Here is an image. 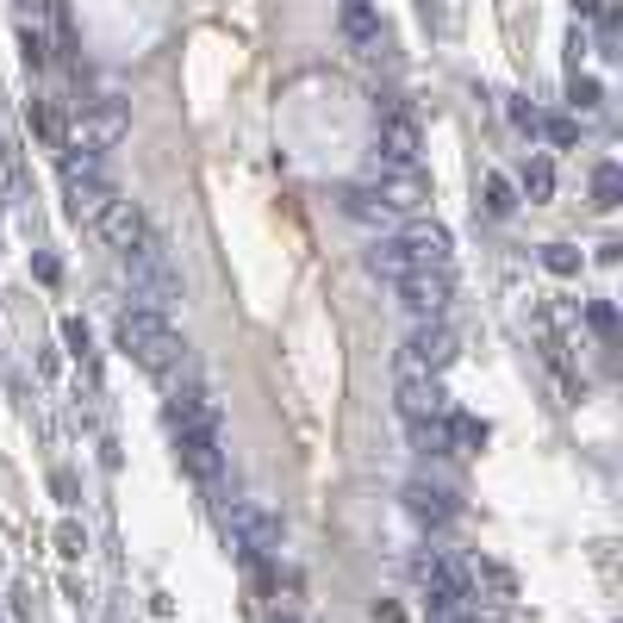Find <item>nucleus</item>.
Returning a JSON list of instances; mask_svg holds the SVG:
<instances>
[{
	"label": "nucleus",
	"instance_id": "aec40b11",
	"mask_svg": "<svg viewBox=\"0 0 623 623\" xmlns=\"http://www.w3.org/2000/svg\"><path fill=\"white\" fill-rule=\"evenodd\" d=\"M524 194L530 200L555 194V163H549V156H530V163H524Z\"/></svg>",
	"mask_w": 623,
	"mask_h": 623
},
{
	"label": "nucleus",
	"instance_id": "39448f33",
	"mask_svg": "<svg viewBox=\"0 0 623 623\" xmlns=\"http://www.w3.org/2000/svg\"><path fill=\"white\" fill-rule=\"evenodd\" d=\"M125 131H131V107H125V100H94V107H87V119L69 131V151L100 156V151H112Z\"/></svg>",
	"mask_w": 623,
	"mask_h": 623
},
{
	"label": "nucleus",
	"instance_id": "bb28decb",
	"mask_svg": "<svg viewBox=\"0 0 623 623\" xmlns=\"http://www.w3.org/2000/svg\"><path fill=\"white\" fill-rule=\"evenodd\" d=\"M542 137L549 144H580V125L574 119H542Z\"/></svg>",
	"mask_w": 623,
	"mask_h": 623
},
{
	"label": "nucleus",
	"instance_id": "f3484780",
	"mask_svg": "<svg viewBox=\"0 0 623 623\" xmlns=\"http://www.w3.org/2000/svg\"><path fill=\"white\" fill-rule=\"evenodd\" d=\"M480 206H487L493 218H512L517 213V188L499 169H487V175H480Z\"/></svg>",
	"mask_w": 623,
	"mask_h": 623
},
{
	"label": "nucleus",
	"instance_id": "cd10ccee",
	"mask_svg": "<svg viewBox=\"0 0 623 623\" xmlns=\"http://www.w3.org/2000/svg\"><path fill=\"white\" fill-rule=\"evenodd\" d=\"M512 125H517V131H530V137H537V131H542V112H537V107H524V100H517V107H512Z\"/></svg>",
	"mask_w": 623,
	"mask_h": 623
},
{
	"label": "nucleus",
	"instance_id": "4be33fe9",
	"mask_svg": "<svg viewBox=\"0 0 623 623\" xmlns=\"http://www.w3.org/2000/svg\"><path fill=\"white\" fill-rule=\"evenodd\" d=\"M618 194H623V175L611 169V163H604V169L592 175V200H599L604 213H611V206H618Z\"/></svg>",
	"mask_w": 623,
	"mask_h": 623
},
{
	"label": "nucleus",
	"instance_id": "c85d7f7f",
	"mask_svg": "<svg viewBox=\"0 0 623 623\" xmlns=\"http://www.w3.org/2000/svg\"><path fill=\"white\" fill-rule=\"evenodd\" d=\"M63 344L75 349V356H87V324L82 319H63Z\"/></svg>",
	"mask_w": 623,
	"mask_h": 623
},
{
	"label": "nucleus",
	"instance_id": "0eeeda50",
	"mask_svg": "<svg viewBox=\"0 0 623 623\" xmlns=\"http://www.w3.org/2000/svg\"><path fill=\"white\" fill-rule=\"evenodd\" d=\"M374 144H381V163H387V169H418V151H424V137H418V119H406L399 107L381 112V131H374Z\"/></svg>",
	"mask_w": 623,
	"mask_h": 623
},
{
	"label": "nucleus",
	"instance_id": "ddd939ff",
	"mask_svg": "<svg viewBox=\"0 0 623 623\" xmlns=\"http://www.w3.org/2000/svg\"><path fill=\"white\" fill-rule=\"evenodd\" d=\"M344 38L362 50V57H381L387 50V25H381V13L368 7V0H344Z\"/></svg>",
	"mask_w": 623,
	"mask_h": 623
},
{
	"label": "nucleus",
	"instance_id": "a211bd4d",
	"mask_svg": "<svg viewBox=\"0 0 623 623\" xmlns=\"http://www.w3.org/2000/svg\"><path fill=\"white\" fill-rule=\"evenodd\" d=\"M32 131H38L50 151H63L69 131H63V112H57V100H32Z\"/></svg>",
	"mask_w": 623,
	"mask_h": 623
},
{
	"label": "nucleus",
	"instance_id": "9d476101",
	"mask_svg": "<svg viewBox=\"0 0 623 623\" xmlns=\"http://www.w3.org/2000/svg\"><path fill=\"white\" fill-rule=\"evenodd\" d=\"M175 450H181V468L194 474V480H218V468H225V455H218V424L175 430Z\"/></svg>",
	"mask_w": 623,
	"mask_h": 623
},
{
	"label": "nucleus",
	"instance_id": "f8f14e48",
	"mask_svg": "<svg viewBox=\"0 0 623 623\" xmlns=\"http://www.w3.org/2000/svg\"><path fill=\"white\" fill-rule=\"evenodd\" d=\"M374 194H381V206H387L393 218H411L418 206H424V181H418V169H381V181H374Z\"/></svg>",
	"mask_w": 623,
	"mask_h": 623
},
{
	"label": "nucleus",
	"instance_id": "7ed1b4c3",
	"mask_svg": "<svg viewBox=\"0 0 623 623\" xmlns=\"http://www.w3.org/2000/svg\"><path fill=\"white\" fill-rule=\"evenodd\" d=\"M63 200H69V218H94L100 206L112 200V181L100 175V156L75 151L63 163Z\"/></svg>",
	"mask_w": 623,
	"mask_h": 623
},
{
	"label": "nucleus",
	"instance_id": "6ab92c4d",
	"mask_svg": "<svg viewBox=\"0 0 623 623\" xmlns=\"http://www.w3.org/2000/svg\"><path fill=\"white\" fill-rule=\"evenodd\" d=\"M344 213L362 218V225H393V213L381 206V194H374V188H349V194H344Z\"/></svg>",
	"mask_w": 623,
	"mask_h": 623
},
{
	"label": "nucleus",
	"instance_id": "393cba45",
	"mask_svg": "<svg viewBox=\"0 0 623 623\" xmlns=\"http://www.w3.org/2000/svg\"><path fill=\"white\" fill-rule=\"evenodd\" d=\"M567 100H574L580 112H592V107L604 100V94H599V82H592V75H574V82H567Z\"/></svg>",
	"mask_w": 623,
	"mask_h": 623
},
{
	"label": "nucleus",
	"instance_id": "7c9ffc66",
	"mask_svg": "<svg viewBox=\"0 0 623 623\" xmlns=\"http://www.w3.org/2000/svg\"><path fill=\"white\" fill-rule=\"evenodd\" d=\"M604 13V0H574V20H599Z\"/></svg>",
	"mask_w": 623,
	"mask_h": 623
},
{
	"label": "nucleus",
	"instance_id": "b1692460",
	"mask_svg": "<svg viewBox=\"0 0 623 623\" xmlns=\"http://www.w3.org/2000/svg\"><path fill=\"white\" fill-rule=\"evenodd\" d=\"M82 549H87V530L75 524V517H63V524H57V555H69V561H75Z\"/></svg>",
	"mask_w": 623,
	"mask_h": 623
},
{
	"label": "nucleus",
	"instance_id": "6e6552de",
	"mask_svg": "<svg viewBox=\"0 0 623 623\" xmlns=\"http://www.w3.org/2000/svg\"><path fill=\"white\" fill-rule=\"evenodd\" d=\"M399 300H406L418 319H443V305L455 300V275L450 268H411V275L399 280Z\"/></svg>",
	"mask_w": 623,
	"mask_h": 623
},
{
	"label": "nucleus",
	"instance_id": "c756f323",
	"mask_svg": "<svg viewBox=\"0 0 623 623\" xmlns=\"http://www.w3.org/2000/svg\"><path fill=\"white\" fill-rule=\"evenodd\" d=\"M586 319H592V331H604V337L618 331V312H611V305H586Z\"/></svg>",
	"mask_w": 623,
	"mask_h": 623
},
{
	"label": "nucleus",
	"instance_id": "1a4fd4ad",
	"mask_svg": "<svg viewBox=\"0 0 623 623\" xmlns=\"http://www.w3.org/2000/svg\"><path fill=\"white\" fill-rule=\"evenodd\" d=\"M231 542H237L250 561L275 555V549H280V517L262 512V505H237V512H231Z\"/></svg>",
	"mask_w": 623,
	"mask_h": 623
},
{
	"label": "nucleus",
	"instance_id": "412c9836",
	"mask_svg": "<svg viewBox=\"0 0 623 623\" xmlns=\"http://www.w3.org/2000/svg\"><path fill=\"white\" fill-rule=\"evenodd\" d=\"M450 436H455V450H480V443H487V424H480V418H455L450 411Z\"/></svg>",
	"mask_w": 623,
	"mask_h": 623
},
{
	"label": "nucleus",
	"instance_id": "20e7f679",
	"mask_svg": "<svg viewBox=\"0 0 623 623\" xmlns=\"http://www.w3.org/2000/svg\"><path fill=\"white\" fill-rule=\"evenodd\" d=\"M455 349H462V337H455L443 319H424L418 331L406 337V349H399V368L406 374H443V368L455 362Z\"/></svg>",
	"mask_w": 623,
	"mask_h": 623
},
{
	"label": "nucleus",
	"instance_id": "f257e3e1",
	"mask_svg": "<svg viewBox=\"0 0 623 623\" xmlns=\"http://www.w3.org/2000/svg\"><path fill=\"white\" fill-rule=\"evenodd\" d=\"M119 349H125L137 368H151L156 381H175L181 368H188V344L169 331V319L163 312H151V305H131V312H119Z\"/></svg>",
	"mask_w": 623,
	"mask_h": 623
},
{
	"label": "nucleus",
	"instance_id": "4468645a",
	"mask_svg": "<svg viewBox=\"0 0 623 623\" xmlns=\"http://www.w3.org/2000/svg\"><path fill=\"white\" fill-rule=\"evenodd\" d=\"M406 512L418 517V524H450V517H455V493H450V487H430V480H411V487H406Z\"/></svg>",
	"mask_w": 623,
	"mask_h": 623
},
{
	"label": "nucleus",
	"instance_id": "f03ea898",
	"mask_svg": "<svg viewBox=\"0 0 623 623\" xmlns=\"http://www.w3.org/2000/svg\"><path fill=\"white\" fill-rule=\"evenodd\" d=\"M125 275H131V293L151 305V312H163V305L181 300V275H175L169 250H163V237H144L137 250H125Z\"/></svg>",
	"mask_w": 623,
	"mask_h": 623
},
{
	"label": "nucleus",
	"instance_id": "2eb2a0df",
	"mask_svg": "<svg viewBox=\"0 0 623 623\" xmlns=\"http://www.w3.org/2000/svg\"><path fill=\"white\" fill-rule=\"evenodd\" d=\"M406 250L418 256V268H450V231L443 225H411Z\"/></svg>",
	"mask_w": 623,
	"mask_h": 623
},
{
	"label": "nucleus",
	"instance_id": "423d86ee",
	"mask_svg": "<svg viewBox=\"0 0 623 623\" xmlns=\"http://www.w3.org/2000/svg\"><path fill=\"white\" fill-rule=\"evenodd\" d=\"M87 225H94V231H100V243H107V250H119V256H125V250H137V243L151 237V218L137 213L131 200H119V194H112L100 213L87 218Z\"/></svg>",
	"mask_w": 623,
	"mask_h": 623
},
{
	"label": "nucleus",
	"instance_id": "a878e982",
	"mask_svg": "<svg viewBox=\"0 0 623 623\" xmlns=\"http://www.w3.org/2000/svg\"><path fill=\"white\" fill-rule=\"evenodd\" d=\"M542 262H549V275H580V256H574L567 243H549V250H542Z\"/></svg>",
	"mask_w": 623,
	"mask_h": 623
},
{
	"label": "nucleus",
	"instance_id": "5701e85b",
	"mask_svg": "<svg viewBox=\"0 0 623 623\" xmlns=\"http://www.w3.org/2000/svg\"><path fill=\"white\" fill-rule=\"evenodd\" d=\"M20 44H25V63H32V69H44V63H50V38H44V32H38L32 20L20 25Z\"/></svg>",
	"mask_w": 623,
	"mask_h": 623
},
{
	"label": "nucleus",
	"instance_id": "dca6fc26",
	"mask_svg": "<svg viewBox=\"0 0 623 623\" xmlns=\"http://www.w3.org/2000/svg\"><path fill=\"white\" fill-rule=\"evenodd\" d=\"M368 268H374L381 280H393V287H399V280H406L411 268H418V256L406 250V237H387V243H374V256H368Z\"/></svg>",
	"mask_w": 623,
	"mask_h": 623
},
{
	"label": "nucleus",
	"instance_id": "9b49d317",
	"mask_svg": "<svg viewBox=\"0 0 623 623\" xmlns=\"http://www.w3.org/2000/svg\"><path fill=\"white\" fill-rule=\"evenodd\" d=\"M399 411H406L411 424H424V418H443L450 411V393L436 374H399Z\"/></svg>",
	"mask_w": 623,
	"mask_h": 623
}]
</instances>
